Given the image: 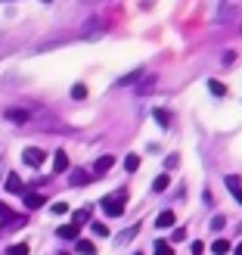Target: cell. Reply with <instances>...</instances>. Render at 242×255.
Instances as JSON below:
<instances>
[{"label":"cell","instance_id":"6da1fadb","mask_svg":"<svg viewBox=\"0 0 242 255\" xmlns=\"http://www.w3.org/2000/svg\"><path fill=\"white\" fill-rule=\"evenodd\" d=\"M124 199H127L124 190H121V193H109V196H103V212L109 215V218H118V215L124 212Z\"/></svg>","mask_w":242,"mask_h":255},{"label":"cell","instance_id":"7a4b0ae2","mask_svg":"<svg viewBox=\"0 0 242 255\" xmlns=\"http://www.w3.org/2000/svg\"><path fill=\"white\" fill-rule=\"evenodd\" d=\"M44 159H47V152H44V149H34V146L22 152V162H25V165H31V168H37V165H41Z\"/></svg>","mask_w":242,"mask_h":255},{"label":"cell","instance_id":"3957f363","mask_svg":"<svg viewBox=\"0 0 242 255\" xmlns=\"http://www.w3.org/2000/svg\"><path fill=\"white\" fill-rule=\"evenodd\" d=\"M62 171H69V156H66V149H56V156H53V174H62Z\"/></svg>","mask_w":242,"mask_h":255},{"label":"cell","instance_id":"277c9868","mask_svg":"<svg viewBox=\"0 0 242 255\" xmlns=\"http://www.w3.org/2000/svg\"><path fill=\"white\" fill-rule=\"evenodd\" d=\"M112 165H115V159H112V156H103V159H96V165H93V177H103V174L112 168Z\"/></svg>","mask_w":242,"mask_h":255},{"label":"cell","instance_id":"5b68a950","mask_svg":"<svg viewBox=\"0 0 242 255\" xmlns=\"http://www.w3.org/2000/svg\"><path fill=\"white\" fill-rule=\"evenodd\" d=\"M44 193H37V190H31V193H25V206H28V209H41L44 206Z\"/></svg>","mask_w":242,"mask_h":255},{"label":"cell","instance_id":"8992f818","mask_svg":"<svg viewBox=\"0 0 242 255\" xmlns=\"http://www.w3.org/2000/svg\"><path fill=\"white\" fill-rule=\"evenodd\" d=\"M6 119H9V122H19V125H25V122H28L31 116H28L25 109H6Z\"/></svg>","mask_w":242,"mask_h":255},{"label":"cell","instance_id":"52a82bcc","mask_svg":"<svg viewBox=\"0 0 242 255\" xmlns=\"http://www.w3.org/2000/svg\"><path fill=\"white\" fill-rule=\"evenodd\" d=\"M78 231H81V227H75V224H62L59 227V237L62 240H78Z\"/></svg>","mask_w":242,"mask_h":255},{"label":"cell","instance_id":"ba28073f","mask_svg":"<svg viewBox=\"0 0 242 255\" xmlns=\"http://www.w3.org/2000/svg\"><path fill=\"white\" fill-rule=\"evenodd\" d=\"M6 190H9V193H22V177L19 174H9L6 177Z\"/></svg>","mask_w":242,"mask_h":255},{"label":"cell","instance_id":"9c48e42d","mask_svg":"<svg viewBox=\"0 0 242 255\" xmlns=\"http://www.w3.org/2000/svg\"><path fill=\"white\" fill-rule=\"evenodd\" d=\"M208 91H211L214 97H227V84H224V81H214V78H211V81H208Z\"/></svg>","mask_w":242,"mask_h":255},{"label":"cell","instance_id":"30bf717a","mask_svg":"<svg viewBox=\"0 0 242 255\" xmlns=\"http://www.w3.org/2000/svg\"><path fill=\"white\" fill-rule=\"evenodd\" d=\"M87 218H90V209H78V212L72 215V224H75V227H81Z\"/></svg>","mask_w":242,"mask_h":255},{"label":"cell","instance_id":"8fae6325","mask_svg":"<svg viewBox=\"0 0 242 255\" xmlns=\"http://www.w3.org/2000/svg\"><path fill=\"white\" fill-rule=\"evenodd\" d=\"M211 252H214V255H227V252H230V243H227V240H214V243H211Z\"/></svg>","mask_w":242,"mask_h":255},{"label":"cell","instance_id":"7c38bea8","mask_svg":"<svg viewBox=\"0 0 242 255\" xmlns=\"http://www.w3.org/2000/svg\"><path fill=\"white\" fill-rule=\"evenodd\" d=\"M177 218H174V212H161L159 215V221H156V227H171Z\"/></svg>","mask_w":242,"mask_h":255},{"label":"cell","instance_id":"4fadbf2b","mask_svg":"<svg viewBox=\"0 0 242 255\" xmlns=\"http://www.w3.org/2000/svg\"><path fill=\"white\" fill-rule=\"evenodd\" d=\"M75 249H78L81 255H93L96 252V246L90 243V240H78V246H75Z\"/></svg>","mask_w":242,"mask_h":255},{"label":"cell","instance_id":"5bb4252c","mask_svg":"<svg viewBox=\"0 0 242 255\" xmlns=\"http://www.w3.org/2000/svg\"><path fill=\"white\" fill-rule=\"evenodd\" d=\"M168 181H171L168 174H159L156 181H152V190H156V193H161V190H168Z\"/></svg>","mask_w":242,"mask_h":255},{"label":"cell","instance_id":"9a60e30c","mask_svg":"<svg viewBox=\"0 0 242 255\" xmlns=\"http://www.w3.org/2000/svg\"><path fill=\"white\" fill-rule=\"evenodd\" d=\"M90 181H93V174H84V171L72 174V184H75V187H84V184H90Z\"/></svg>","mask_w":242,"mask_h":255},{"label":"cell","instance_id":"2e32d148","mask_svg":"<svg viewBox=\"0 0 242 255\" xmlns=\"http://www.w3.org/2000/svg\"><path fill=\"white\" fill-rule=\"evenodd\" d=\"M152 116H156V122H159L161 128H168V125H171V116H168V109H156Z\"/></svg>","mask_w":242,"mask_h":255},{"label":"cell","instance_id":"e0dca14e","mask_svg":"<svg viewBox=\"0 0 242 255\" xmlns=\"http://www.w3.org/2000/svg\"><path fill=\"white\" fill-rule=\"evenodd\" d=\"M6 255H28V243H12L6 249Z\"/></svg>","mask_w":242,"mask_h":255},{"label":"cell","instance_id":"ac0fdd59","mask_svg":"<svg viewBox=\"0 0 242 255\" xmlns=\"http://www.w3.org/2000/svg\"><path fill=\"white\" fill-rule=\"evenodd\" d=\"M152 255H174V249H171V243L159 240V243H156V252H152Z\"/></svg>","mask_w":242,"mask_h":255},{"label":"cell","instance_id":"d6986e66","mask_svg":"<svg viewBox=\"0 0 242 255\" xmlns=\"http://www.w3.org/2000/svg\"><path fill=\"white\" fill-rule=\"evenodd\" d=\"M124 168H127V171H137V168H140V156H137V152H131V156L124 159Z\"/></svg>","mask_w":242,"mask_h":255},{"label":"cell","instance_id":"ffe728a7","mask_svg":"<svg viewBox=\"0 0 242 255\" xmlns=\"http://www.w3.org/2000/svg\"><path fill=\"white\" fill-rule=\"evenodd\" d=\"M227 187H230L233 193H239V190H242V181H239L236 174H230V177H227Z\"/></svg>","mask_w":242,"mask_h":255},{"label":"cell","instance_id":"44dd1931","mask_svg":"<svg viewBox=\"0 0 242 255\" xmlns=\"http://www.w3.org/2000/svg\"><path fill=\"white\" fill-rule=\"evenodd\" d=\"M72 97H75V100H84V97H87V87H84V84H75V87H72Z\"/></svg>","mask_w":242,"mask_h":255},{"label":"cell","instance_id":"7402d4cb","mask_svg":"<svg viewBox=\"0 0 242 255\" xmlns=\"http://www.w3.org/2000/svg\"><path fill=\"white\" fill-rule=\"evenodd\" d=\"M90 227H93V234H96V237H109V227H106V224H99V221H93Z\"/></svg>","mask_w":242,"mask_h":255},{"label":"cell","instance_id":"603a6c76","mask_svg":"<svg viewBox=\"0 0 242 255\" xmlns=\"http://www.w3.org/2000/svg\"><path fill=\"white\" fill-rule=\"evenodd\" d=\"M66 212H69L66 202H53V215H66Z\"/></svg>","mask_w":242,"mask_h":255},{"label":"cell","instance_id":"cb8c5ba5","mask_svg":"<svg viewBox=\"0 0 242 255\" xmlns=\"http://www.w3.org/2000/svg\"><path fill=\"white\" fill-rule=\"evenodd\" d=\"M134 234H137V224H134V227H131V231H124V234H121V243H127V240H131V237H134Z\"/></svg>","mask_w":242,"mask_h":255},{"label":"cell","instance_id":"d4e9b609","mask_svg":"<svg viewBox=\"0 0 242 255\" xmlns=\"http://www.w3.org/2000/svg\"><path fill=\"white\" fill-rule=\"evenodd\" d=\"M183 237H186V231H183V227H177V231H174V243H180Z\"/></svg>","mask_w":242,"mask_h":255},{"label":"cell","instance_id":"484cf974","mask_svg":"<svg viewBox=\"0 0 242 255\" xmlns=\"http://www.w3.org/2000/svg\"><path fill=\"white\" fill-rule=\"evenodd\" d=\"M0 218H12V212H9V209L3 206V202H0Z\"/></svg>","mask_w":242,"mask_h":255},{"label":"cell","instance_id":"4316f807","mask_svg":"<svg viewBox=\"0 0 242 255\" xmlns=\"http://www.w3.org/2000/svg\"><path fill=\"white\" fill-rule=\"evenodd\" d=\"M202 252H205V246H202L199 240H196V243H193V255H202Z\"/></svg>","mask_w":242,"mask_h":255},{"label":"cell","instance_id":"83f0119b","mask_svg":"<svg viewBox=\"0 0 242 255\" xmlns=\"http://www.w3.org/2000/svg\"><path fill=\"white\" fill-rule=\"evenodd\" d=\"M236 255H242V243H239V246H236Z\"/></svg>","mask_w":242,"mask_h":255},{"label":"cell","instance_id":"f1b7e54d","mask_svg":"<svg viewBox=\"0 0 242 255\" xmlns=\"http://www.w3.org/2000/svg\"><path fill=\"white\" fill-rule=\"evenodd\" d=\"M236 199H239V202H242V190H239V193H236Z\"/></svg>","mask_w":242,"mask_h":255},{"label":"cell","instance_id":"f546056e","mask_svg":"<svg viewBox=\"0 0 242 255\" xmlns=\"http://www.w3.org/2000/svg\"><path fill=\"white\" fill-rule=\"evenodd\" d=\"M134 255H143V252H134Z\"/></svg>","mask_w":242,"mask_h":255},{"label":"cell","instance_id":"4dcf8cb0","mask_svg":"<svg viewBox=\"0 0 242 255\" xmlns=\"http://www.w3.org/2000/svg\"><path fill=\"white\" fill-rule=\"evenodd\" d=\"M44 3H50V0H44Z\"/></svg>","mask_w":242,"mask_h":255}]
</instances>
